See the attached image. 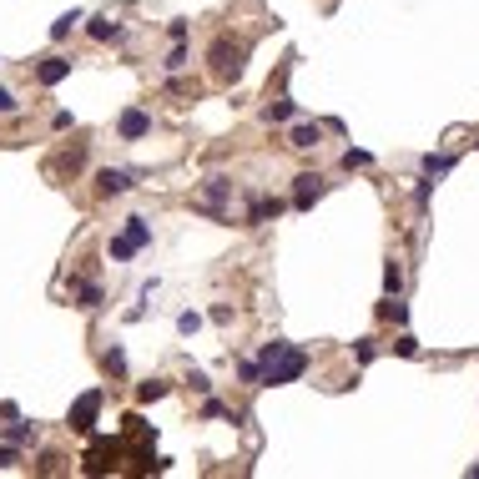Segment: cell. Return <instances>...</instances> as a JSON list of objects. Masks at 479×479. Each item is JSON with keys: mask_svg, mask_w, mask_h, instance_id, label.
Listing matches in <instances>:
<instances>
[{"mask_svg": "<svg viewBox=\"0 0 479 479\" xmlns=\"http://www.w3.org/2000/svg\"><path fill=\"white\" fill-rule=\"evenodd\" d=\"M117 131H122L127 141H141V136L151 131V117L141 112V106H131V112H122V122H117Z\"/></svg>", "mask_w": 479, "mask_h": 479, "instance_id": "52a82bcc", "label": "cell"}, {"mask_svg": "<svg viewBox=\"0 0 479 479\" xmlns=\"http://www.w3.org/2000/svg\"><path fill=\"white\" fill-rule=\"evenodd\" d=\"M66 76H71V61H61V56H50V61L36 66V81H41V86H56V81H66Z\"/></svg>", "mask_w": 479, "mask_h": 479, "instance_id": "9c48e42d", "label": "cell"}, {"mask_svg": "<svg viewBox=\"0 0 479 479\" xmlns=\"http://www.w3.org/2000/svg\"><path fill=\"white\" fill-rule=\"evenodd\" d=\"M262 384H293L303 379V368H308V353L293 348V343H262Z\"/></svg>", "mask_w": 479, "mask_h": 479, "instance_id": "6da1fadb", "label": "cell"}, {"mask_svg": "<svg viewBox=\"0 0 479 479\" xmlns=\"http://www.w3.org/2000/svg\"><path fill=\"white\" fill-rule=\"evenodd\" d=\"M318 197H323V177H313V172L293 177V207H298V212H308Z\"/></svg>", "mask_w": 479, "mask_h": 479, "instance_id": "5b68a950", "label": "cell"}, {"mask_svg": "<svg viewBox=\"0 0 479 479\" xmlns=\"http://www.w3.org/2000/svg\"><path fill=\"white\" fill-rule=\"evenodd\" d=\"M16 106H21V101H16V96H11L6 86H0V117H11V112H16Z\"/></svg>", "mask_w": 479, "mask_h": 479, "instance_id": "484cf974", "label": "cell"}, {"mask_svg": "<svg viewBox=\"0 0 479 479\" xmlns=\"http://www.w3.org/2000/svg\"><path fill=\"white\" fill-rule=\"evenodd\" d=\"M182 66H187V45L177 41V45H172V56H167V71H182Z\"/></svg>", "mask_w": 479, "mask_h": 479, "instance_id": "603a6c76", "label": "cell"}, {"mask_svg": "<svg viewBox=\"0 0 479 479\" xmlns=\"http://www.w3.org/2000/svg\"><path fill=\"white\" fill-rule=\"evenodd\" d=\"M76 21H81V11H66V16H61V21H56V26H50V41H66V36H71V26H76Z\"/></svg>", "mask_w": 479, "mask_h": 479, "instance_id": "ac0fdd59", "label": "cell"}, {"mask_svg": "<svg viewBox=\"0 0 479 479\" xmlns=\"http://www.w3.org/2000/svg\"><path fill=\"white\" fill-rule=\"evenodd\" d=\"M96 409H101V394H96V389L71 404V429H76V434H91V429H96Z\"/></svg>", "mask_w": 479, "mask_h": 479, "instance_id": "277c9868", "label": "cell"}, {"mask_svg": "<svg viewBox=\"0 0 479 479\" xmlns=\"http://www.w3.org/2000/svg\"><path fill=\"white\" fill-rule=\"evenodd\" d=\"M6 439H11V444H36V424H11Z\"/></svg>", "mask_w": 479, "mask_h": 479, "instance_id": "2e32d148", "label": "cell"}, {"mask_svg": "<svg viewBox=\"0 0 479 479\" xmlns=\"http://www.w3.org/2000/svg\"><path fill=\"white\" fill-rule=\"evenodd\" d=\"M318 136H323V127H313V122H303V127H293V136H288V146H298V151H308V146H318Z\"/></svg>", "mask_w": 479, "mask_h": 479, "instance_id": "30bf717a", "label": "cell"}, {"mask_svg": "<svg viewBox=\"0 0 479 479\" xmlns=\"http://www.w3.org/2000/svg\"><path fill=\"white\" fill-rule=\"evenodd\" d=\"M101 363H106V374H127V358H122V348H112Z\"/></svg>", "mask_w": 479, "mask_h": 479, "instance_id": "7402d4cb", "label": "cell"}, {"mask_svg": "<svg viewBox=\"0 0 479 479\" xmlns=\"http://www.w3.org/2000/svg\"><path fill=\"white\" fill-rule=\"evenodd\" d=\"M76 308H86V313L101 308V288L96 283H76Z\"/></svg>", "mask_w": 479, "mask_h": 479, "instance_id": "4fadbf2b", "label": "cell"}, {"mask_svg": "<svg viewBox=\"0 0 479 479\" xmlns=\"http://www.w3.org/2000/svg\"><path fill=\"white\" fill-rule=\"evenodd\" d=\"M242 61H247V45H242V41H227V36L212 41V71H217L222 81H237V76H242Z\"/></svg>", "mask_w": 479, "mask_h": 479, "instance_id": "7a4b0ae2", "label": "cell"}, {"mask_svg": "<svg viewBox=\"0 0 479 479\" xmlns=\"http://www.w3.org/2000/svg\"><path fill=\"white\" fill-rule=\"evenodd\" d=\"M136 399H141V404H156V399H167V379H151V384H141V389H136Z\"/></svg>", "mask_w": 479, "mask_h": 479, "instance_id": "5bb4252c", "label": "cell"}, {"mask_svg": "<svg viewBox=\"0 0 479 479\" xmlns=\"http://www.w3.org/2000/svg\"><path fill=\"white\" fill-rule=\"evenodd\" d=\"M262 117H268V122H293V117H298V106H293V101H273Z\"/></svg>", "mask_w": 479, "mask_h": 479, "instance_id": "9a60e30c", "label": "cell"}, {"mask_svg": "<svg viewBox=\"0 0 479 479\" xmlns=\"http://www.w3.org/2000/svg\"><path fill=\"white\" fill-rule=\"evenodd\" d=\"M86 31H91V41H117L122 36V26H112V21H91Z\"/></svg>", "mask_w": 479, "mask_h": 479, "instance_id": "e0dca14e", "label": "cell"}, {"mask_svg": "<svg viewBox=\"0 0 479 479\" xmlns=\"http://www.w3.org/2000/svg\"><path fill=\"white\" fill-rule=\"evenodd\" d=\"M394 348H399V353H404V358H414V353H419V338H409V333H404V338H399V343H394Z\"/></svg>", "mask_w": 479, "mask_h": 479, "instance_id": "4316f807", "label": "cell"}, {"mask_svg": "<svg viewBox=\"0 0 479 479\" xmlns=\"http://www.w3.org/2000/svg\"><path fill=\"white\" fill-rule=\"evenodd\" d=\"M96 192H101V197H122V192H131V172H112V167H106V172L96 177Z\"/></svg>", "mask_w": 479, "mask_h": 479, "instance_id": "ba28073f", "label": "cell"}, {"mask_svg": "<svg viewBox=\"0 0 479 479\" xmlns=\"http://www.w3.org/2000/svg\"><path fill=\"white\" fill-rule=\"evenodd\" d=\"M227 192H232V182H227V177H207V187H202L197 207H202V212H212V217H217V212H222V202H227Z\"/></svg>", "mask_w": 479, "mask_h": 479, "instance_id": "8992f818", "label": "cell"}, {"mask_svg": "<svg viewBox=\"0 0 479 479\" xmlns=\"http://www.w3.org/2000/svg\"><path fill=\"white\" fill-rule=\"evenodd\" d=\"M368 162H374L368 151H343V167H348V172H353V167H368Z\"/></svg>", "mask_w": 479, "mask_h": 479, "instance_id": "cb8c5ba5", "label": "cell"}, {"mask_svg": "<svg viewBox=\"0 0 479 479\" xmlns=\"http://www.w3.org/2000/svg\"><path fill=\"white\" fill-rule=\"evenodd\" d=\"M379 318H394V323H404V318H409V308H404L399 298H389V303H379Z\"/></svg>", "mask_w": 479, "mask_h": 479, "instance_id": "ffe728a7", "label": "cell"}, {"mask_svg": "<svg viewBox=\"0 0 479 479\" xmlns=\"http://www.w3.org/2000/svg\"><path fill=\"white\" fill-rule=\"evenodd\" d=\"M146 242H151V227H146V217H127L122 237H112V257H117V262H127V257H136Z\"/></svg>", "mask_w": 479, "mask_h": 479, "instance_id": "3957f363", "label": "cell"}, {"mask_svg": "<svg viewBox=\"0 0 479 479\" xmlns=\"http://www.w3.org/2000/svg\"><path fill=\"white\" fill-rule=\"evenodd\" d=\"M177 328H182V333H197V328H202V318H197V313H182V318H177Z\"/></svg>", "mask_w": 479, "mask_h": 479, "instance_id": "d4e9b609", "label": "cell"}, {"mask_svg": "<svg viewBox=\"0 0 479 479\" xmlns=\"http://www.w3.org/2000/svg\"><path fill=\"white\" fill-rule=\"evenodd\" d=\"M384 288H389V298L404 288V268H399V262H389V268H384Z\"/></svg>", "mask_w": 479, "mask_h": 479, "instance_id": "d6986e66", "label": "cell"}, {"mask_svg": "<svg viewBox=\"0 0 479 479\" xmlns=\"http://www.w3.org/2000/svg\"><path fill=\"white\" fill-rule=\"evenodd\" d=\"M283 207H288V202H278V197H257V202H252V212H247V217H252V222H268V217H278Z\"/></svg>", "mask_w": 479, "mask_h": 479, "instance_id": "8fae6325", "label": "cell"}, {"mask_svg": "<svg viewBox=\"0 0 479 479\" xmlns=\"http://www.w3.org/2000/svg\"><path fill=\"white\" fill-rule=\"evenodd\" d=\"M16 449H21V444H11V439L0 444V469H16V464H21V454H16Z\"/></svg>", "mask_w": 479, "mask_h": 479, "instance_id": "44dd1931", "label": "cell"}, {"mask_svg": "<svg viewBox=\"0 0 479 479\" xmlns=\"http://www.w3.org/2000/svg\"><path fill=\"white\" fill-rule=\"evenodd\" d=\"M469 479H479V464H474V469H469Z\"/></svg>", "mask_w": 479, "mask_h": 479, "instance_id": "83f0119b", "label": "cell"}, {"mask_svg": "<svg viewBox=\"0 0 479 479\" xmlns=\"http://www.w3.org/2000/svg\"><path fill=\"white\" fill-rule=\"evenodd\" d=\"M449 167H454V156H449V151H439V156L429 151V156H424V177H444Z\"/></svg>", "mask_w": 479, "mask_h": 479, "instance_id": "7c38bea8", "label": "cell"}]
</instances>
